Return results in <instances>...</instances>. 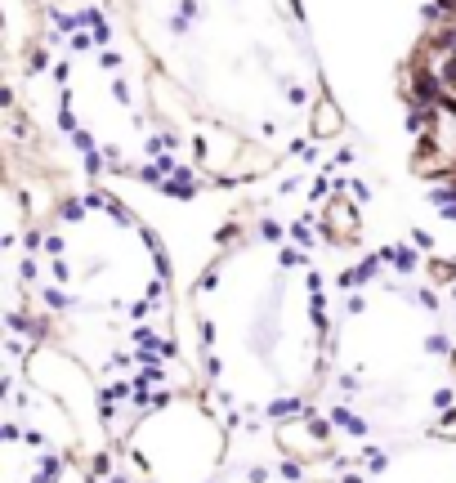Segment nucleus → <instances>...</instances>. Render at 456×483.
Wrapping results in <instances>:
<instances>
[{
	"label": "nucleus",
	"mask_w": 456,
	"mask_h": 483,
	"mask_svg": "<svg viewBox=\"0 0 456 483\" xmlns=\"http://www.w3.org/2000/svg\"><path fill=\"white\" fill-rule=\"evenodd\" d=\"M345 130V117H340V108L331 99H318V108H313V135H322V139H331V135H340Z\"/></svg>",
	"instance_id": "f03ea898"
},
{
	"label": "nucleus",
	"mask_w": 456,
	"mask_h": 483,
	"mask_svg": "<svg viewBox=\"0 0 456 483\" xmlns=\"http://www.w3.org/2000/svg\"><path fill=\"white\" fill-rule=\"evenodd\" d=\"M322 224H327V233H331V238H340V242L358 238V211H354V202H349V197H336V202L322 211Z\"/></svg>",
	"instance_id": "f257e3e1"
}]
</instances>
